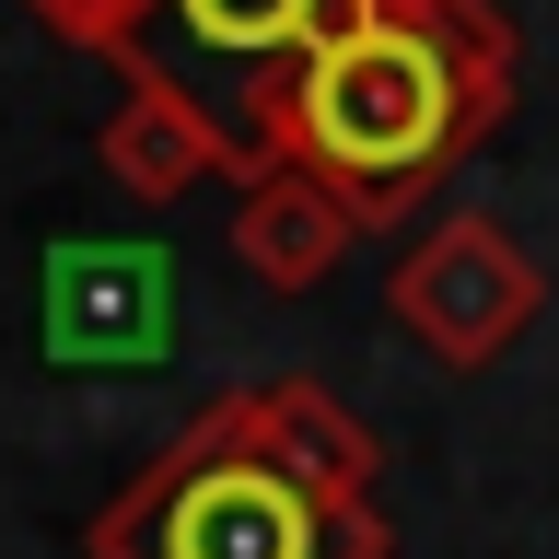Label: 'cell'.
I'll return each instance as SVG.
<instances>
[{"instance_id":"8992f818","label":"cell","mask_w":559,"mask_h":559,"mask_svg":"<svg viewBox=\"0 0 559 559\" xmlns=\"http://www.w3.org/2000/svg\"><path fill=\"white\" fill-rule=\"evenodd\" d=\"M349 234H361V222L338 210V187H314L304 164H269V175L234 199V269L269 280V292H314V280H338Z\"/></svg>"},{"instance_id":"7a4b0ae2","label":"cell","mask_w":559,"mask_h":559,"mask_svg":"<svg viewBox=\"0 0 559 559\" xmlns=\"http://www.w3.org/2000/svg\"><path fill=\"white\" fill-rule=\"evenodd\" d=\"M373 466L384 443L326 384H222L152 466H129L82 559H396Z\"/></svg>"},{"instance_id":"6da1fadb","label":"cell","mask_w":559,"mask_h":559,"mask_svg":"<svg viewBox=\"0 0 559 559\" xmlns=\"http://www.w3.org/2000/svg\"><path fill=\"white\" fill-rule=\"evenodd\" d=\"M513 82L524 47L501 0H326L314 47L245 105V152L304 164L314 187H338L361 234H384L489 152Z\"/></svg>"},{"instance_id":"3957f363","label":"cell","mask_w":559,"mask_h":559,"mask_svg":"<svg viewBox=\"0 0 559 559\" xmlns=\"http://www.w3.org/2000/svg\"><path fill=\"white\" fill-rule=\"evenodd\" d=\"M384 292H396V326H408L431 361H454V373H489V361L536 326V304H548L536 257H524L513 222H489V210H443V222L396 257Z\"/></svg>"},{"instance_id":"5b68a950","label":"cell","mask_w":559,"mask_h":559,"mask_svg":"<svg viewBox=\"0 0 559 559\" xmlns=\"http://www.w3.org/2000/svg\"><path fill=\"white\" fill-rule=\"evenodd\" d=\"M164 24H175V59H152V70L187 82L199 105H234V129H245V105L314 47L326 0H164ZM164 24H152V35H164Z\"/></svg>"},{"instance_id":"52a82bcc","label":"cell","mask_w":559,"mask_h":559,"mask_svg":"<svg viewBox=\"0 0 559 559\" xmlns=\"http://www.w3.org/2000/svg\"><path fill=\"white\" fill-rule=\"evenodd\" d=\"M35 24L59 35V47H82V59H152V24H164V0H24Z\"/></svg>"},{"instance_id":"277c9868","label":"cell","mask_w":559,"mask_h":559,"mask_svg":"<svg viewBox=\"0 0 559 559\" xmlns=\"http://www.w3.org/2000/svg\"><path fill=\"white\" fill-rule=\"evenodd\" d=\"M129 94L105 105V129H94V164H105V187H129L140 210H175L187 187H257V152H245V129L222 117V105H199L187 82H164V70L140 59V70H117Z\"/></svg>"}]
</instances>
